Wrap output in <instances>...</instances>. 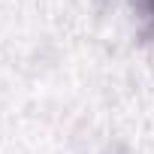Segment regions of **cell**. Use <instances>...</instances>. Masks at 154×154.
<instances>
[{"label":"cell","instance_id":"obj_1","mask_svg":"<svg viewBox=\"0 0 154 154\" xmlns=\"http://www.w3.org/2000/svg\"><path fill=\"white\" fill-rule=\"evenodd\" d=\"M133 12L139 15V33L142 39H154V0H130Z\"/></svg>","mask_w":154,"mask_h":154}]
</instances>
